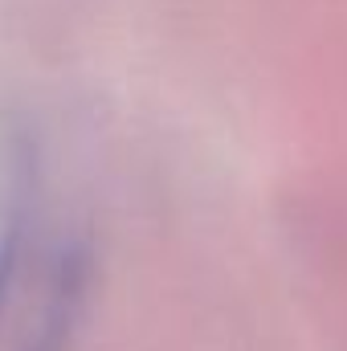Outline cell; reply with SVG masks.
I'll return each instance as SVG.
<instances>
[{"instance_id": "6da1fadb", "label": "cell", "mask_w": 347, "mask_h": 351, "mask_svg": "<svg viewBox=\"0 0 347 351\" xmlns=\"http://www.w3.org/2000/svg\"><path fill=\"white\" fill-rule=\"evenodd\" d=\"M86 245L49 221L12 229L0 245V351H62L86 298Z\"/></svg>"}]
</instances>
